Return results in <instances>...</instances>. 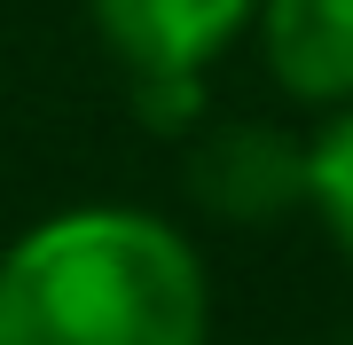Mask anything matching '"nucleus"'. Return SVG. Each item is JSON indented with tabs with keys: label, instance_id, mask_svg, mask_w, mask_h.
Instances as JSON below:
<instances>
[{
	"label": "nucleus",
	"instance_id": "f03ea898",
	"mask_svg": "<svg viewBox=\"0 0 353 345\" xmlns=\"http://www.w3.org/2000/svg\"><path fill=\"white\" fill-rule=\"evenodd\" d=\"M189 189L212 220H236V228H267L290 205H306V149L283 126H259V118H236V126H212L189 157Z\"/></svg>",
	"mask_w": 353,
	"mask_h": 345
},
{
	"label": "nucleus",
	"instance_id": "f257e3e1",
	"mask_svg": "<svg viewBox=\"0 0 353 345\" xmlns=\"http://www.w3.org/2000/svg\"><path fill=\"white\" fill-rule=\"evenodd\" d=\"M204 267L157 212L79 205L0 251V345H204Z\"/></svg>",
	"mask_w": 353,
	"mask_h": 345
},
{
	"label": "nucleus",
	"instance_id": "7ed1b4c3",
	"mask_svg": "<svg viewBox=\"0 0 353 345\" xmlns=\"http://www.w3.org/2000/svg\"><path fill=\"white\" fill-rule=\"evenodd\" d=\"M126 71H204L259 16V0H87Z\"/></svg>",
	"mask_w": 353,
	"mask_h": 345
},
{
	"label": "nucleus",
	"instance_id": "20e7f679",
	"mask_svg": "<svg viewBox=\"0 0 353 345\" xmlns=\"http://www.w3.org/2000/svg\"><path fill=\"white\" fill-rule=\"evenodd\" d=\"M252 24L299 103H353V0H259Z\"/></svg>",
	"mask_w": 353,
	"mask_h": 345
},
{
	"label": "nucleus",
	"instance_id": "39448f33",
	"mask_svg": "<svg viewBox=\"0 0 353 345\" xmlns=\"http://www.w3.org/2000/svg\"><path fill=\"white\" fill-rule=\"evenodd\" d=\"M306 205L322 212L330 243L353 259V110L330 118V126L306 141Z\"/></svg>",
	"mask_w": 353,
	"mask_h": 345
},
{
	"label": "nucleus",
	"instance_id": "423d86ee",
	"mask_svg": "<svg viewBox=\"0 0 353 345\" xmlns=\"http://www.w3.org/2000/svg\"><path fill=\"white\" fill-rule=\"evenodd\" d=\"M134 110H141V126L181 134V126H196V110H204V79L196 71H134Z\"/></svg>",
	"mask_w": 353,
	"mask_h": 345
}]
</instances>
